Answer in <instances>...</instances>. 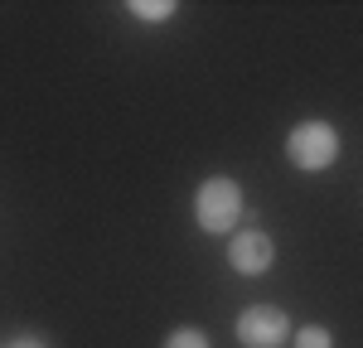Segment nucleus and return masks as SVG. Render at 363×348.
I'll return each instance as SVG.
<instances>
[{"label": "nucleus", "instance_id": "nucleus-1", "mask_svg": "<svg viewBox=\"0 0 363 348\" xmlns=\"http://www.w3.org/2000/svg\"><path fill=\"white\" fill-rule=\"evenodd\" d=\"M286 155H291L296 170H330L335 155H339V131L330 126V121H306V126L291 131Z\"/></svg>", "mask_w": 363, "mask_h": 348}, {"label": "nucleus", "instance_id": "nucleus-2", "mask_svg": "<svg viewBox=\"0 0 363 348\" xmlns=\"http://www.w3.org/2000/svg\"><path fill=\"white\" fill-rule=\"evenodd\" d=\"M194 213H199V228L203 232L238 228V218H242V189L233 179H208L194 199Z\"/></svg>", "mask_w": 363, "mask_h": 348}, {"label": "nucleus", "instance_id": "nucleus-3", "mask_svg": "<svg viewBox=\"0 0 363 348\" xmlns=\"http://www.w3.org/2000/svg\"><path fill=\"white\" fill-rule=\"evenodd\" d=\"M286 334H291V319L281 315L277 305H252L238 319V339L247 348H277V344H286Z\"/></svg>", "mask_w": 363, "mask_h": 348}, {"label": "nucleus", "instance_id": "nucleus-4", "mask_svg": "<svg viewBox=\"0 0 363 348\" xmlns=\"http://www.w3.org/2000/svg\"><path fill=\"white\" fill-rule=\"evenodd\" d=\"M228 261H233V271H242V276H262V271L272 266V237H267V232H238Z\"/></svg>", "mask_w": 363, "mask_h": 348}, {"label": "nucleus", "instance_id": "nucleus-5", "mask_svg": "<svg viewBox=\"0 0 363 348\" xmlns=\"http://www.w3.org/2000/svg\"><path fill=\"white\" fill-rule=\"evenodd\" d=\"M131 10H136L140 20H169L174 15V0H136Z\"/></svg>", "mask_w": 363, "mask_h": 348}, {"label": "nucleus", "instance_id": "nucleus-6", "mask_svg": "<svg viewBox=\"0 0 363 348\" xmlns=\"http://www.w3.org/2000/svg\"><path fill=\"white\" fill-rule=\"evenodd\" d=\"M165 348H208V339H203L199 329H174L165 339Z\"/></svg>", "mask_w": 363, "mask_h": 348}, {"label": "nucleus", "instance_id": "nucleus-7", "mask_svg": "<svg viewBox=\"0 0 363 348\" xmlns=\"http://www.w3.org/2000/svg\"><path fill=\"white\" fill-rule=\"evenodd\" d=\"M296 348H330V334L310 324V329H301V339H296Z\"/></svg>", "mask_w": 363, "mask_h": 348}, {"label": "nucleus", "instance_id": "nucleus-8", "mask_svg": "<svg viewBox=\"0 0 363 348\" xmlns=\"http://www.w3.org/2000/svg\"><path fill=\"white\" fill-rule=\"evenodd\" d=\"M10 348H44V344H39V339H15Z\"/></svg>", "mask_w": 363, "mask_h": 348}]
</instances>
